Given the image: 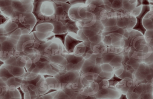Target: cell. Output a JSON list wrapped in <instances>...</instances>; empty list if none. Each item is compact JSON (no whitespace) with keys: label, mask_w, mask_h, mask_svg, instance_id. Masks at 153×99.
<instances>
[{"label":"cell","mask_w":153,"mask_h":99,"mask_svg":"<svg viewBox=\"0 0 153 99\" xmlns=\"http://www.w3.org/2000/svg\"><path fill=\"white\" fill-rule=\"evenodd\" d=\"M151 11V10L150 5H143L141 12L139 16L136 17L137 23L132 30L139 32L143 36H144L146 30L143 26L142 20L145 15Z\"/></svg>","instance_id":"obj_1"},{"label":"cell","mask_w":153,"mask_h":99,"mask_svg":"<svg viewBox=\"0 0 153 99\" xmlns=\"http://www.w3.org/2000/svg\"></svg>","instance_id":"obj_20"},{"label":"cell","mask_w":153,"mask_h":99,"mask_svg":"<svg viewBox=\"0 0 153 99\" xmlns=\"http://www.w3.org/2000/svg\"><path fill=\"white\" fill-rule=\"evenodd\" d=\"M80 4L72 6L70 9L68 14L70 19L72 21L76 22L79 21H86L90 20L82 18L79 16L77 13V10Z\"/></svg>","instance_id":"obj_6"},{"label":"cell","mask_w":153,"mask_h":99,"mask_svg":"<svg viewBox=\"0 0 153 99\" xmlns=\"http://www.w3.org/2000/svg\"><path fill=\"white\" fill-rule=\"evenodd\" d=\"M83 41L82 40L74 38L68 35V33L66 37L65 45L67 52L69 54L74 53L76 47Z\"/></svg>","instance_id":"obj_3"},{"label":"cell","mask_w":153,"mask_h":99,"mask_svg":"<svg viewBox=\"0 0 153 99\" xmlns=\"http://www.w3.org/2000/svg\"><path fill=\"white\" fill-rule=\"evenodd\" d=\"M43 76L45 79H46L47 78H48V77H54V76L53 75H49L47 74L43 75Z\"/></svg>","instance_id":"obj_17"},{"label":"cell","mask_w":153,"mask_h":99,"mask_svg":"<svg viewBox=\"0 0 153 99\" xmlns=\"http://www.w3.org/2000/svg\"><path fill=\"white\" fill-rule=\"evenodd\" d=\"M55 37L54 34L51 35L49 36L45 40H46L47 42L49 41H52Z\"/></svg>","instance_id":"obj_16"},{"label":"cell","mask_w":153,"mask_h":99,"mask_svg":"<svg viewBox=\"0 0 153 99\" xmlns=\"http://www.w3.org/2000/svg\"><path fill=\"white\" fill-rule=\"evenodd\" d=\"M5 43V45L3 43V46L1 44L0 45V56L4 58L10 59L14 57V54L16 49V45L9 41Z\"/></svg>","instance_id":"obj_2"},{"label":"cell","mask_w":153,"mask_h":99,"mask_svg":"<svg viewBox=\"0 0 153 99\" xmlns=\"http://www.w3.org/2000/svg\"><path fill=\"white\" fill-rule=\"evenodd\" d=\"M52 24L53 26L52 32L55 34H62L68 33L65 25V22L61 21H52L48 22Z\"/></svg>","instance_id":"obj_5"},{"label":"cell","mask_w":153,"mask_h":99,"mask_svg":"<svg viewBox=\"0 0 153 99\" xmlns=\"http://www.w3.org/2000/svg\"><path fill=\"white\" fill-rule=\"evenodd\" d=\"M5 64L4 62L3 61H0V68Z\"/></svg>","instance_id":"obj_18"},{"label":"cell","mask_w":153,"mask_h":99,"mask_svg":"<svg viewBox=\"0 0 153 99\" xmlns=\"http://www.w3.org/2000/svg\"><path fill=\"white\" fill-rule=\"evenodd\" d=\"M27 81L29 84H32L36 87L38 82V79L37 78H36L32 80Z\"/></svg>","instance_id":"obj_13"},{"label":"cell","mask_w":153,"mask_h":99,"mask_svg":"<svg viewBox=\"0 0 153 99\" xmlns=\"http://www.w3.org/2000/svg\"><path fill=\"white\" fill-rule=\"evenodd\" d=\"M107 80L108 85V86H106L107 88L115 87L118 84L123 81L122 79L117 77L114 74L112 78L107 79Z\"/></svg>","instance_id":"obj_9"},{"label":"cell","mask_w":153,"mask_h":99,"mask_svg":"<svg viewBox=\"0 0 153 99\" xmlns=\"http://www.w3.org/2000/svg\"><path fill=\"white\" fill-rule=\"evenodd\" d=\"M53 29V25L51 23L44 22L42 23H38L36 24L29 35L35 31L44 33H47L52 32Z\"/></svg>","instance_id":"obj_4"},{"label":"cell","mask_w":153,"mask_h":99,"mask_svg":"<svg viewBox=\"0 0 153 99\" xmlns=\"http://www.w3.org/2000/svg\"><path fill=\"white\" fill-rule=\"evenodd\" d=\"M87 0H68L69 4L73 6L79 4H85Z\"/></svg>","instance_id":"obj_11"},{"label":"cell","mask_w":153,"mask_h":99,"mask_svg":"<svg viewBox=\"0 0 153 99\" xmlns=\"http://www.w3.org/2000/svg\"><path fill=\"white\" fill-rule=\"evenodd\" d=\"M59 89H50L47 92H46V93H45V94H44L42 95H39V96L41 97L43 96H44L45 95L50 94L51 93L53 92H56V91H59Z\"/></svg>","instance_id":"obj_14"},{"label":"cell","mask_w":153,"mask_h":99,"mask_svg":"<svg viewBox=\"0 0 153 99\" xmlns=\"http://www.w3.org/2000/svg\"><path fill=\"white\" fill-rule=\"evenodd\" d=\"M52 16H45V21L43 22H48L52 20Z\"/></svg>","instance_id":"obj_15"},{"label":"cell","mask_w":153,"mask_h":99,"mask_svg":"<svg viewBox=\"0 0 153 99\" xmlns=\"http://www.w3.org/2000/svg\"><path fill=\"white\" fill-rule=\"evenodd\" d=\"M65 25L68 33L77 34L79 29L76 25V22L70 20L66 22Z\"/></svg>","instance_id":"obj_7"},{"label":"cell","mask_w":153,"mask_h":99,"mask_svg":"<svg viewBox=\"0 0 153 99\" xmlns=\"http://www.w3.org/2000/svg\"><path fill=\"white\" fill-rule=\"evenodd\" d=\"M6 1V0H0V1Z\"/></svg>","instance_id":"obj_19"},{"label":"cell","mask_w":153,"mask_h":99,"mask_svg":"<svg viewBox=\"0 0 153 99\" xmlns=\"http://www.w3.org/2000/svg\"><path fill=\"white\" fill-rule=\"evenodd\" d=\"M68 34V33H67L64 34H55L54 35L55 38L59 39L60 40L65 47L66 37Z\"/></svg>","instance_id":"obj_10"},{"label":"cell","mask_w":153,"mask_h":99,"mask_svg":"<svg viewBox=\"0 0 153 99\" xmlns=\"http://www.w3.org/2000/svg\"><path fill=\"white\" fill-rule=\"evenodd\" d=\"M9 19V18L6 17L3 15L0 9V25L5 24Z\"/></svg>","instance_id":"obj_12"},{"label":"cell","mask_w":153,"mask_h":99,"mask_svg":"<svg viewBox=\"0 0 153 99\" xmlns=\"http://www.w3.org/2000/svg\"><path fill=\"white\" fill-rule=\"evenodd\" d=\"M65 57L67 61V65L70 63H72L74 65H77L80 62L83 58L82 56L78 57L74 54L70 55L68 53L65 55Z\"/></svg>","instance_id":"obj_8"}]
</instances>
